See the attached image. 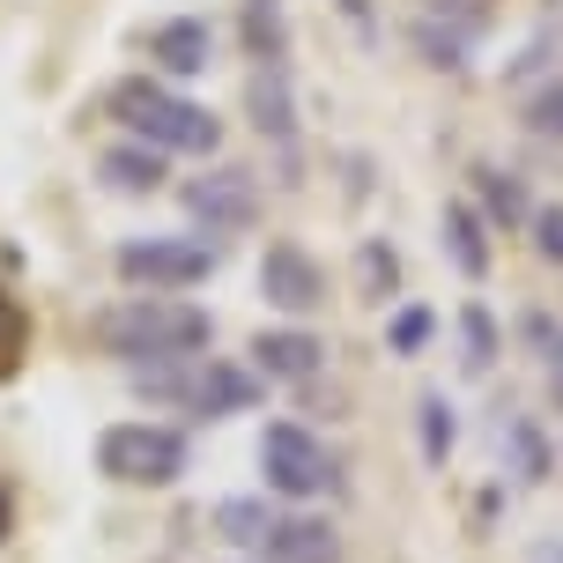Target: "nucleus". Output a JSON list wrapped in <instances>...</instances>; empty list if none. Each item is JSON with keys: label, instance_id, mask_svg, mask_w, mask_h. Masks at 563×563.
<instances>
[{"label": "nucleus", "instance_id": "18", "mask_svg": "<svg viewBox=\"0 0 563 563\" xmlns=\"http://www.w3.org/2000/svg\"><path fill=\"white\" fill-rule=\"evenodd\" d=\"M275 519H282V511H267L260 497H223V505H216V534H223V541H238V549H253V556H260V541L275 534Z\"/></svg>", "mask_w": 563, "mask_h": 563}, {"label": "nucleus", "instance_id": "2", "mask_svg": "<svg viewBox=\"0 0 563 563\" xmlns=\"http://www.w3.org/2000/svg\"><path fill=\"white\" fill-rule=\"evenodd\" d=\"M112 119L134 141L164 148V156H216V148H223V119L208 112V104H194V97H178L170 82H156V75L119 82L112 89Z\"/></svg>", "mask_w": 563, "mask_h": 563}, {"label": "nucleus", "instance_id": "24", "mask_svg": "<svg viewBox=\"0 0 563 563\" xmlns=\"http://www.w3.org/2000/svg\"><path fill=\"white\" fill-rule=\"evenodd\" d=\"M430 327H438V319H430V311H422V305L394 311V327H386V341H394V356H416L422 341H430Z\"/></svg>", "mask_w": 563, "mask_h": 563}, {"label": "nucleus", "instance_id": "21", "mask_svg": "<svg viewBox=\"0 0 563 563\" xmlns=\"http://www.w3.org/2000/svg\"><path fill=\"white\" fill-rule=\"evenodd\" d=\"M460 349H467V356H460L467 371H489L497 356H505V341H497V319H489L482 305H467V311H460Z\"/></svg>", "mask_w": 563, "mask_h": 563}, {"label": "nucleus", "instance_id": "22", "mask_svg": "<svg viewBox=\"0 0 563 563\" xmlns=\"http://www.w3.org/2000/svg\"><path fill=\"white\" fill-rule=\"evenodd\" d=\"M23 356H30V311L0 289V378H15V371H23Z\"/></svg>", "mask_w": 563, "mask_h": 563}, {"label": "nucleus", "instance_id": "27", "mask_svg": "<svg viewBox=\"0 0 563 563\" xmlns=\"http://www.w3.org/2000/svg\"><path fill=\"white\" fill-rule=\"evenodd\" d=\"M334 8H341V15H349V23H356V30L371 37V0H334Z\"/></svg>", "mask_w": 563, "mask_h": 563}, {"label": "nucleus", "instance_id": "13", "mask_svg": "<svg viewBox=\"0 0 563 563\" xmlns=\"http://www.w3.org/2000/svg\"><path fill=\"white\" fill-rule=\"evenodd\" d=\"M497 452H505V475L511 482H549V467H556V452H549V438H541L534 416H505L497 422Z\"/></svg>", "mask_w": 563, "mask_h": 563}, {"label": "nucleus", "instance_id": "12", "mask_svg": "<svg viewBox=\"0 0 563 563\" xmlns=\"http://www.w3.org/2000/svg\"><path fill=\"white\" fill-rule=\"evenodd\" d=\"M260 556L267 563H341V534L327 519H305V511H282L275 534L260 541Z\"/></svg>", "mask_w": 563, "mask_h": 563}, {"label": "nucleus", "instance_id": "16", "mask_svg": "<svg viewBox=\"0 0 563 563\" xmlns=\"http://www.w3.org/2000/svg\"><path fill=\"white\" fill-rule=\"evenodd\" d=\"M475 208L489 216V230H527L534 223V200L519 186V170H497V164L475 170Z\"/></svg>", "mask_w": 563, "mask_h": 563}, {"label": "nucleus", "instance_id": "30", "mask_svg": "<svg viewBox=\"0 0 563 563\" xmlns=\"http://www.w3.org/2000/svg\"><path fill=\"white\" fill-rule=\"evenodd\" d=\"M549 394H556V408H563V371H549Z\"/></svg>", "mask_w": 563, "mask_h": 563}, {"label": "nucleus", "instance_id": "9", "mask_svg": "<svg viewBox=\"0 0 563 563\" xmlns=\"http://www.w3.org/2000/svg\"><path fill=\"white\" fill-rule=\"evenodd\" d=\"M186 216H194V223H208V230H245V223L260 216L253 170H238V164L200 170L194 186H186Z\"/></svg>", "mask_w": 563, "mask_h": 563}, {"label": "nucleus", "instance_id": "11", "mask_svg": "<svg viewBox=\"0 0 563 563\" xmlns=\"http://www.w3.org/2000/svg\"><path fill=\"white\" fill-rule=\"evenodd\" d=\"M148 59L164 67V75H208V59H216V30L200 23V15H178V23H156L148 30Z\"/></svg>", "mask_w": 563, "mask_h": 563}, {"label": "nucleus", "instance_id": "26", "mask_svg": "<svg viewBox=\"0 0 563 563\" xmlns=\"http://www.w3.org/2000/svg\"><path fill=\"white\" fill-rule=\"evenodd\" d=\"M422 8H430V15H452L460 30H475V23H482V0H422Z\"/></svg>", "mask_w": 563, "mask_h": 563}, {"label": "nucleus", "instance_id": "6", "mask_svg": "<svg viewBox=\"0 0 563 563\" xmlns=\"http://www.w3.org/2000/svg\"><path fill=\"white\" fill-rule=\"evenodd\" d=\"M260 475H267L275 497L305 505L319 489H334V460H327V445L311 438L305 422H267V430H260Z\"/></svg>", "mask_w": 563, "mask_h": 563}, {"label": "nucleus", "instance_id": "1", "mask_svg": "<svg viewBox=\"0 0 563 563\" xmlns=\"http://www.w3.org/2000/svg\"><path fill=\"white\" fill-rule=\"evenodd\" d=\"M89 341L104 349V356H119V364H186V356H200L208 341H216V319L200 305H186V297H170V289H148V297H119V305H104L97 319H89Z\"/></svg>", "mask_w": 563, "mask_h": 563}, {"label": "nucleus", "instance_id": "23", "mask_svg": "<svg viewBox=\"0 0 563 563\" xmlns=\"http://www.w3.org/2000/svg\"><path fill=\"white\" fill-rule=\"evenodd\" d=\"M527 126H534L541 141H563V75L541 97H527Z\"/></svg>", "mask_w": 563, "mask_h": 563}, {"label": "nucleus", "instance_id": "29", "mask_svg": "<svg viewBox=\"0 0 563 563\" xmlns=\"http://www.w3.org/2000/svg\"><path fill=\"white\" fill-rule=\"evenodd\" d=\"M527 563H563V541H541V549H534Z\"/></svg>", "mask_w": 563, "mask_h": 563}, {"label": "nucleus", "instance_id": "5", "mask_svg": "<svg viewBox=\"0 0 563 563\" xmlns=\"http://www.w3.org/2000/svg\"><path fill=\"white\" fill-rule=\"evenodd\" d=\"M216 245H208V238H126V245H119V282H134V289H170V297H178V289H194V282H208L216 275Z\"/></svg>", "mask_w": 563, "mask_h": 563}, {"label": "nucleus", "instance_id": "7", "mask_svg": "<svg viewBox=\"0 0 563 563\" xmlns=\"http://www.w3.org/2000/svg\"><path fill=\"white\" fill-rule=\"evenodd\" d=\"M260 297L275 311H289V319H311V311L327 305V275H319V260L305 253V245H267V260H260Z\"/></svg>", "mask_w": 563, "mask_h": 563}, {"label": "nucleus", "instance_id": "25", "mask_svg": "<svg viewBox=\"0 0 563 563\" xmlns=\"http://www.w3.org/2000/svg\"><path fill=\"white\" fill-rule=\"evenodd\" d=\"M534 253L549 260V267H563V200H549V208H534Z\"/></svg>", "mask_w": 563, "mask_h": 563}, {"label": "nucleus", "instance_id": "17", "mask_svg": "<svg viewBox=\"0 0 563 563\" xmlns=\"http://www.w3.org/2000/svg\"><path fill=\"white\" fill-rule=\"evenodd\" d=\"M245 53H253V67H289V15H282V0H245Z\"/></svg>", "mask_w": 563, "mask_h": 563}, {"label": "nucleus", "instance_id": "4", "mask_svg": "<svg viewBox=\"0 0 563 563\" xmlns=\"http://www.w3.org/2000/svg\"><path fill=\"white\" fill-rule=\"evenodd\" d=\"M194 467V445L178 422H112L97 438V475H112L119 489H170Z\"/></svg>", "mask_w": 563, "mask_h": 563}, {"label": "nucleus", "instance_id": "8", "mask_svg": "<svg viewBox=\"0 0 563 563\" xmlns=\"http://www.w3.org/2000/svg\"><path fill=\"white\" fill-rule=\"evenodd\" d=\"M245 104H253L260 141L282 156V170H297V82H289V67H253Z\"/></svg>", "mask_w": 563, "mask_h": 563}, {"label": "nucleus", "instance_id": "15", "mask_svg": "<svg viewBox=\"0 0 563 563\" xmlns=\"http://www.w3.org/2000/svg\"><path fill=\"white\" fill-rule=\"evenodd\" d=\"M97 178L112 186V194H156L164 186V148H148V141H119V148H104L97 156Z\"/></svg>", "mask_w": 563, "mask_h": 563}, {"label": "nucleus", "instance_id": "28", "mask_svg": "<svg viewBox=\"0 0 563 563\" xmlns=\"http://www.w3.org/2000/svg\"><path fill=\"white\" fill-rule=\"evenodd\" d=\"M15 534V497H8V482H0V541Z\"/></svg>", "mask_w": 563, "mask_h": 563}, {"label": "nucleus", "instance_id": "3", "mask_svg": "<svg viewBox=\"0 0 563 563\" xmlns=\"http://www.w3.org/2000/svg\"><path fill=\"white\" fill-rule=\"evenodd\" d=\"M134 386L148 400H164V408H178V416H245L260 400V371L245 364H223V356H186V364H156V371H134Z\"/></svg>", "mask_w": 563, "mask_h": 563}, {"label": "nucleus", "instance_id": "20", "mask_svg": "<svg viewBox=\"0 0 563 563\" xmlns=\"http://www.w3.org/2000/svg\"><path fill=\"white\" fill-rule=\"evenodd\" d=\"M356 282H364L371 305H394V289H400V260H394V245L364 238V253H356Z\"/></svg>", "mask_w": 563, "mask_h": 563}, {"label": "nucleus", "instance_id": "14", "mask_svg": "<svg viewBox=\"0 0 563 563\" xmlns=\"http://www.w3.org/2000/svg\"><path fill=\"white\" fill-rule=\"evenodd\" d=\"M445 253L467 282L489 275V216H482L475 200H445Z\"/></svg>", "mask_w": 563, "mask_h": 563}, {"label": "nucleus", "instance_id": "19", "mask_svg": "<svg viewBox=\"0 0 563 563\" xmlns=\"http://www.w3.org/2000/svg\"><path fill=\"white\" fill-rule=\"evenodd\" d=\"M416 422H422V460H430V467H445L452 438H460V422H452V400H445V394H422V400H416Z\"/></svg>", "mask_w": 563, "mask_h": 563}, {"label": "nucleus", "instance_id": "10", "mask_svg": "<svg viewBox=\"0 0 563 563\" xmlns=\"http://www.w3.org/2000/svg\"><path fill=\"white\" fill-rule=\"evenodd\" d=\"M253 364H260V378H275V386H305L311 371L327 364V341L305 334V327H267V334L253 341Z\"/></svg>", "mask_w": 563, "mask_h": 563}]
</instances>
